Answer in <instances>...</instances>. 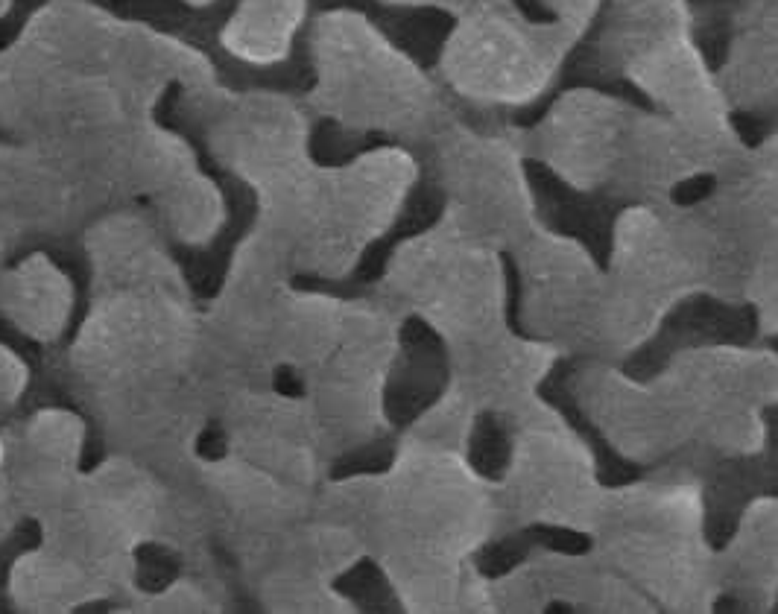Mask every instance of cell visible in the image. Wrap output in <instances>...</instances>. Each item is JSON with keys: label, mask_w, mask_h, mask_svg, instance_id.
Instances as JSON below:
<instances>
[{"label": "cell", "mask_w": 778, "mask_h": 614, "mask_svg": "<svg viewBox=\"0 0 778 614\" xmlns=\"http://www.w3.org/2000/svg\"><path fill=\"white\" fill-rule=\"evenodd\" d=\"M764 424V454L720 465L705 489V541L714 550H723L738 533L749 500L778 495V404H770L764 410Z\"/></svg>", "instance_id": "obj_1"}, {"label": "cell", "mask_w": 778, "mask_h": 614, "mask_svg": "<svg viewBox=\"0 0 778 614\" xmlns=\"http://www.w3.org/2000/svg\"><path fill=\"white\" fill-rule=\"evenodd\" d=\"M571 369H574L571 360H559V363L550 369V375L539 384L542 401H547L553 410H559L562 419L571 424V427L583 436L585 442H588V448H591V454H594V460H597V480H600L606 489H618V486L635 483V480L644 474V468H641L638 462L623 460L621 454L609 445V439L585 419L583 410L577 407V398H574L571 389H568Z\"/></svg>", "instance_id": "obj_2"}, {"label": "cell", "mask_w": 778, "mask_h": 614, "mask_svg": "<svg viewBox=\"0 0 778 614\" xmlns=\"http://www.w3.org/2000/svg\"><path fill=\"white\" fill-rule=\"evenodd\" d=\"M553 550V553H565V556H583L591 550V538L568 527H550V524H533L524 527L512 536L489 541L480 553H477V568L480 574L489 579L506 576L515 571L533 550Z\"/></svg>", "instance_id": "obj_3"}, {"label": "cell", "mask_w": 778, "mask_h": 614, "mask_svg": "<svg viewBox=\"0 0 778 614\" xmlns=\"http://www.w3.org/2000/svg\"><path fill=\"white\" fill-rule=\"evenodd\" d=\"M509 457H512V445L504 422L495 413L477 416L471 430V445H468L471 468L486 480H501L509 468Z\"/></svg>", "instance_id": "obj_4"}]
</instances>
